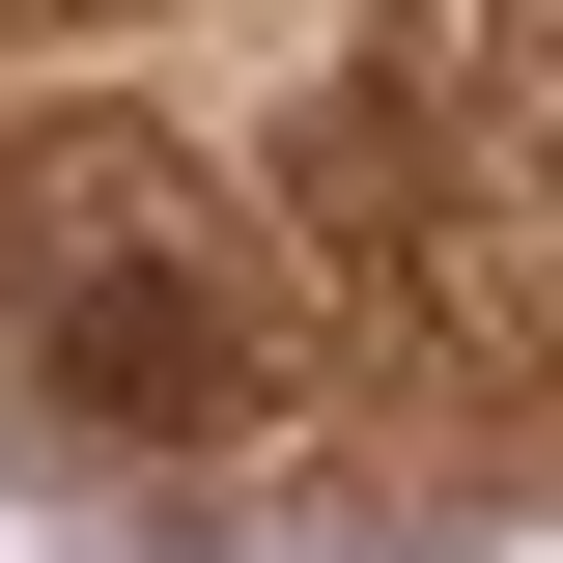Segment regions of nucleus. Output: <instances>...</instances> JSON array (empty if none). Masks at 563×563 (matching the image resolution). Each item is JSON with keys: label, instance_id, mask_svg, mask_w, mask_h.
Returning a JSON list of instances; mask_svg holds the SVG:
<instances>
[{"label": "nucleus", "instance_id": "f257e3e1", "mask_svg": "<svg viewBox=\"0 0 563 563\" xmlns=\"http://www.w3.org/2000/svg\"><path fill=\"white\" fill-rule=\"evenodd\" d=\"M0 366H29V422H85L113 479H254V451H282V395H310L254 198L141 169V141L0 169Z\"/></svg>", "mask_w": 563, "mask_h": 563}]
</instances>
